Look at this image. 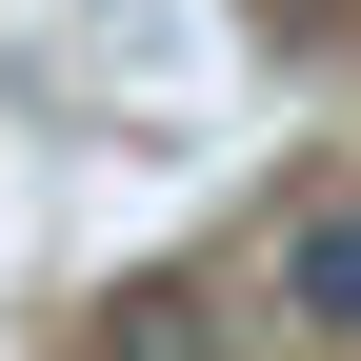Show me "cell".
<instances>
[{"mask_svg": "<svg viewBox=\"0 0 361 361\" xmlns=\"http://www.w3.org/2000/svg\"><path fill=\"white\" fill-rule=\"evenodd\" d=\"M281 301L322 341H361V201H322V221H281Z\"/></svg>", "mask_w": 361, "mask_h": 361, "instance_id": "1", "label": "cell"}, {"mask_svg": "<svg viewBox=\"0 0 361 361\" xmlns=\"http://www.w3.org/2000/svg\"><path fill=\"white\" fill-rule=\"evenodd\" d=\"M101 361H221L201 281H121V301H101Z\"/></svg>", "mask_w": 361, "mask_h": 361, "instance_id": "2", "label": "cell"}]
</instances>
